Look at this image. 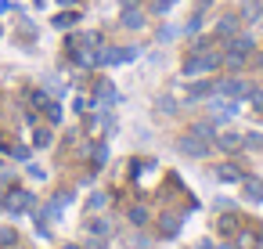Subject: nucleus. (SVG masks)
Masks as SVG:
<instances>
[{
  "mask_svg": "<svg viewBox=\"0 0 263 249\" xmlns=\"http://www.w3.org/2000/svg\"><path fill=\"white\" fill-rule=\"evenodd\" d=\"M223 65V55L216 51V47H209V51H187L184 55V62H180V76H209V73H216Z\"/></svg>",
  "mask_w": 263,
  "mask_h": 249,
  "instance_id": "f257e3e1",
  "label": "nucleus"
},
{
  "mask_svg": "<svg viewBox=\"0 0 263 249\" xmlns=\"http://www.w3.org/2000/svg\"><path fill=\"white\" fill-rule=\"evenodd\" d=\"M252 51H256V40L249 37V33H234L231 40H223V65L231 69V73H238L249 58H252Z\"/></svg>",
  "mask_w": 263,
  "mask_h": 249,
  "instance_id": "f03ea898",
  "label": "nucleus"
},
{
  "mask_svg": "<svg viewBox=\"0 0 263 249\" xmlns=\"http://www.w3.org/2000/svg\"><path fill=\"white\" fill-rule=\"evenodd\" d=\"M252 87H256V83H249V80H241V76H223V80H216V94H220V98H231V101H249Z\"/></svg>",
  "mask_w": 263,
  "mask_h": 249,
  "instance_id": "7ed1b4c3",
  "label": "nucleus"
},
{
  "mask_svg": "<svg viewBox=\"0 0 263 249\" xmlns=\"http://www.w3.org/2000/svg\"><path fill=\"white\" fill-rule=\"evenodd\" d=\"M177 148H180V155H187V159H209V155H213V141H205V137L195 134V130H187V134L177 141Z\"/></svg>",
  "mask_w": 263,
  "mask_h": 249,
  "instance_id": "20e7f679",
  "label": "nucleus"
},
{
  "mask_svg": "<svg viewBox=\"0 0 263 249\" xmlns=\"http://www.w3.org/2000/svg\"><path fill=\"white\" fill-rule=\"evenodd\" d=\"M141 51L137 47H101L98 51V69H108V65H126V62H134Z\"/></svg>",
  "mask_w": 263,
  "mask_h": 249,
  "instance_id": "39448f33",
  "label": "nucleus"
},
{
  "mask_svg": "<svg viewBox=\"0 0 263 249\" xmlns=\"http://www.w3.org/2000/svg\"><path fill=\"white\" fill-rule=\"evenodd\" d=\"M184 220H187V209L184 213H159V220H155V235L159 238H177L180 235V227H184Z\"/></svg>",
  "mask_w": 263,
  "mask_h": 249,
  "instance_id": "423d86ee",
  "label": "nucleus"
},
{
  "mask_svg": "<svg viewBox=\"0 0 263 249\" xmlns=\"http://www.w3.org/2000/svg\"><path fill=\"white\" fill-rule=\"evenodd\" d=\"M0 206H4L8 213H26V209H33V195L26 188H11V191L0 195Z\"/></svg>",
  "mask_w": 263,
  "mask_h": 249,
  "instance_id": "0eeeda50",
  "label": "nucleus"
},
{
  "mask_svg": "<svg viewBox=\"0 0 263 249\" xmlns=\"http://www.w3.org/2000/svg\"><path fill=\"white\" fill-rule=\"evenodd\" d=\"M238 188H241V202H249V206H263V181H259L256 173H241Z\"/></svg>",
  "mask_w": 263,
  "mask_h": 249,
  "instance_id": "6e6552de",
  "label": "nucleus"
},
{
  "mask_svg": "<svg viewBox=\"0 0 263 249\" xmlns=\"http://www.w3.org/2000/svg\"><path fill=\"white\" fill-rule=\"evenodd\" d=\"M216 94V80H195L184 87V101H209Z\"/></svg>",
  "mask_w": 263,
  "mask_h": 249,
  "instance_id": "1a4fd4ad",
  "label": "nucleus"
},
{
  "mask_svg": "<svg viewBox=\"0 0 263 249\" xmlns=\"http://www.w3.org/2000/svg\"><path fill=\"white\" fill-rule=\"evenodd\" d=\"M241 173H245V170H241L238 163H231V159H227V163H216V166H213V177H216L220 184H238V181H241Z\"/></svg>",
  "mask_w": 263,
  "mask_h": 249,
  "instance_id": "9d476101",
  "label": "nucleus"
},
{
  "mask_svg": "<svg viewBox=\"0 0 263 249\" xmlns=\"http://www.w3.org/2000/svg\"><path fill=\"white\" fill-rule=\"evenodd\" d=\"M234 33H241V15H223V19L216 22V29H213L216 40H231Z\"/></svg>",
  "mask_w": 263,
  "mask_h": 249,
  "instance_id": "9b49d317",
  "label": "nucleus"
},
{
  "mask_svg": "<svg viewBox=\"0 0 263 249\" xmlns=\"http://www.w3.org/2000/svg\"><path fill=\"white\" fill-rule=\"evenodd\" d=\"M119 22H123V29H144L148 15H144V11H141V4H137V8H123Z\"/></svg>",
  "mask_w": 263,
  "mask_h": 249,
  "instance_id": "f8f14e48",
  "label": "nucleus"
},
{
  "mask_svg": "<svg viewBox=\"0 0 263 249\" xmlns=\"http://www.w3.org/2000/svg\"><path fill=\"white\" fill-rule=\"evenodd\" d=\"M216 148L234 155V152L241 148V134H238V130H223V134H220V130H216Z\"/></svg>",
  "mask_w": 263,
  "mask_h": 249,
  "instance_id": "ddd939ff",
  "label": "nucleus"
},
{
  "mask_svg": "<svg viewBox=\"0 0 263 249\" xmlns=\"http://www.w3.org/2000/svg\"><path fill=\"white\" fill-rule=\"evenodd\" d=\"M205 4H209V0H202V4L195 8V15H191L187 26H184V37H198V29H202V22H205Z\"/></svg>",
  "mask_w": 263,
  "mask_h": 249,
  "instance_id": "4468645a",
  "label": "nucleus"
},
{
  "mask_svg": "<svg viewBox=\"0 0 263 249\" xmlns=\"http://www.w3.org/2000/svg\"><path fill=\"white\" fill-rule=\"evenodd\" d=\"M241 22H256L263 15V0H241V8H238Z\"/></svg>",
  "mask_w": 263,
  "mask_h": 249,
  "instance_id": "2eb2a0df",
  "label": "nucleus"
},
{
  "mask_svg": "<svg viewBox=\"0 0 263 249\" xmlns=\"http://www.w3.org/2000/svg\"><path fill=\"white\" fill-rule=\"evenodd\" d=\"M216 231H220V235H227V238H231V235H238V217H234V209H231V213H220Z\"/></svg>",
  "mask_w": 263,
  "mask_h": 249,
  "instance_id": "dca6fc26",
  "label": "nucleus"
},
{
  "mask_svg": "<svg viewBox=\"0 0 263 249\" xmlns=\"http://www.w3.org/2000/svg\"><path fill=\"white\" fill-rule=\"evenodd\" d=\"M241 148H249V152H263V134H259V130L241 134Z\"/></svg>",
  "mask_w": 263,
  "mask_h": 249,
  "instance_id": "f3484780",
  "label": "nucleus"
},
{
  "mask_svg": "<svg viewBox=\"0 0 263 249\" xmlns=\"http://www.w3.org/2000/svg\"><path fill=\"white\" fill-rule=\"evenodd\" d=\"M80 22V11H62V15H54V29H72Z\"/></svg>",
  "mask_w": 263,
  "mask_h": 249,
  "instance_id": "a211bd4d",
  "label": "nucleus"
},
{
  "mask_svg": "<svg viewBox=\"0 0 263 249\" xmlns=\"http://www.w3.org/2000/svg\"><path fill=\"white\" fill-rule=\"evenodd\" d=\"M105 163H108V145H94V148H90V166L101 170Z\"/></svg>",
  "mask_w": 263,
  "mask_h": 249,
  "instance_id": "6ab92c4d",
  "label": "nucleus"
},
{
  "mask_svg": "<svg viewBox=\"0 0 263 249\" xmlns=\"http://www.w3.org/2000/svg\"><path fill=\"white\" fill-rule=\"evenodd\" d=\"M126 217H130V224H137V227H144V224L152 220V217H148V206H130Z\"/></svg>",
  "mask_w": 263,
  "mask_h": 249,
  "instance_id": "aec40b11",
  "label": "nucleus"
},
{
  "mask_svg": "<svg viewBox=\"0 0 263 249\" xmlns=\"http://www.w3.org/2000/svg\"><path fill=\"white\" fill-rule=\"evenodd\" d=\"M94 101H116V87L101 80V83L94 87Z\"/></svg>",
  "mask_w": 263,
  "mask_h": 249,
  "instance_id": "412c9836",
  "label": "nucleus"
},
{
  "mask_svg": "<svg viewBox=\"0 0 263 249\" xmlns=\"http://www.w3.org/2000/svg\"><path fill=\"white\" fill-rule=\"evenodd\" d=\"M173 8H177V0H152V4H148L152 15H170Z\"/></svg>",
  "mask_w": 263,
  "mask_h": 249,
  "instance_id": "4be33fe9",
  "label": "nucleus"
},
{
  "mask_svg": "<svg viewBox=\"0 0 263 249\" xmlns=\"http://www.w3.org/2000/svg\"><path fill=\"white\" fill-rule=\"evenodd\" d=\"M105 206H108V195H105V191H94V195H90V202H87V209H90V213H101Z\"/></svg>",
  "mask_w": 263,
  "mask_h": 249,
  "instance_id": "5701e85b",
  "label": "nucleus"
},
{
  "mask_svg": "<svg viewBox=\"0 0 263 249\" xmlns=\"http://www.w3.org/2000/svg\"><path fill=\"white\" fill-rule=\"evenodd\" d=\"M29 105H33V109H47V105H51V98H47L44 91H29Z\"/></svg>",
  "mask_w": 263,
  "mask_h": 249,
  "instance_id": "b1692460",
  "label": "nucleus"
},
{
  "mask_svg": "<svg viewBox=\"0 0 263 249\" xmlns=\"http://www.w3.org/2000/svg\"><path fill=\"white\" fill-rule=\"evenodd\" d=\"M51 137H54V134H51L47 127H40V130L33 134V145H36V148H47V145H51Z\"/></svg>",
  "mask_w": 263,
  "mask_h": 249,
  "instance_id": "393cba45",
  "label": "nucleus"
},
{
  "mask_svg": "<svg viewBox=\"0 0 263 249\" xmlns=\"http://www.w3.org/2000/svg\"><path fill=\"white\" fill-rule=\"evenodd\" d=\"M249 105L263 116V87H252V94H249Z\"/></svg>",
  "mask_w": 263,
  "mask_h": 249,
  "instance_id": "a878e982",
  "label": "nucleus"
},
{
  "mask_svg": "<svg viewBox=\"0 0 263 249\" xmlns=\"http://www.w3.org/2000/svg\"><path fill=\"white\" fill-rule=\"evenodd\" d=\"M173 37H177V26H162V29L155 33V40H159V44H170Z\"/></svg>",
  "mask_w": 263,
  "mask_h": 249,
  "instance_id": "bb28decb",
  "label": "nucleus"
},
{
  "mask_svg": "<svg viewBox=\"0 0 263 249\" xmlns=\"http://www.w3.org/2000/svg\"><path fill=\"white\" fill-rule=\"evenodd\" d=\"M213 209H216V213H231V209H234V202H231V199H223V195H216V199H213Z\"/></svg>",
  "mask_w": 263,
  "mask_h": 249,
  "instance_id": "cd10ccee",
  "label": "nucleus"
},
{
  "mask_svg": "<svg viewBox=\"0 0 263 249\" xmlns=\"http://www.w3.org/2000/svg\"><path fill=\"white\" fill-rule=\"evenodd\" d=\"M15 242H18L15 227H0V245H15Z\"/></svg>",
  "mask_w": 263,
  "mask_h": 249,
  "instance_id": "c85d7f7f",
  "label": "nucleus"
},
{
  "mask_svg": "<svg viewBox=\"0 0 263 249\" xmlns=\"http://www.w3.org/2000/svg\"><path fill=\"white\" fill-rule=\"evenodd\" d=\"M90 235H94V238H105V235H108V224H105V220H90Z\"/></svg>",
  "mask_w": 263,
  "mask_h": 249,
  "instance_id": "c756f323",
  "label": "nucleus"
},
{
  "mask_svg": "<svg viewBox=\"0 0 263 249\" xmlns=\"http://www.w3.org/2000/svg\"><path fill=\"white\" fill-rule=\"evenodd\" d=\"M44 116H47L51 123H58V119H62V109H58V101H51V105L44 109Z\"/></svg>",
  "mask_w": 263,
  "mask_h": 249,
  "instance_id": "7c9ffc66",
  "label": "nucleus"
},
{
  "mask_svg": "<svg viewBox=\"0 0 263 249\" xmlns=\"http://www.w3.org/2000/svg\"><path fill=\"white\" fill-rule=\"evenodd\" d=\"M173 109H177L173 98H159V112H173Z\"/></svg>",
  "mask_w": 263,
  "mask_h": 249,
  "instance_id": "2f4dec72",
  "label": "nucleus"
},
{
  "mask_svg": "<svg viewBox=\"0 0 263 249\" xmlns=\"http://www.w3.org/2000/svg\"><path fill=\"white\" fill-rule=\"evenodd\" d=\"M11 155H15V159H29V148H22V145H18V148H11Z\"/></svg>",
  "mask_w": 263,
  "mask_h": 249,
  "instance_id": "473e14b6",
  "label": "nucleus"
},
{
  "mask_svg": "<svg viewBox=\"0 0 263 249\" xmlns=\"http://www.w3.org/2000/svg\"><path fill=\"white\" fill-rule=\"evenodd\" d=\"M58 4H62V8H72V4H76V0H58Z\"/></svg>",
  "mask_w": 263,
  "mask_h": 249,
  "instance_id": "72a5a7b5",
  "label": "nucleus"
},
{
  "mask_svg": "<svg viewBox=\"0 0 263 249\" xmlns=\"http://www.w3.org/2000/svg\"><path fill=\"white\" fill-rule=\"evenodd\" d=\"M220 249H238V245H234V242H227V245H220Z\"/></svg>",
  "mask_w": 263,
  "mask_h": 249,
  "instance_id": "f704fd0d",
  "label": "nucleus"
},
{
  "mask_svg": "<svg viewBox=\"0 0 263 249\" xmlns=\"http://www.w3.org/2000/svg\"><path fill=\"white\" fill-rule=\"evenodd\" d=\"M65 249H80V245H65Z\"/></svg>",
  "mask_w": 263,
  "mask_h": 249,
  "instance_id": "c9c22d12",
  "label": "nucleus"
},
{
  "mask_svg": "<svg viewBox=\"0 0 263 249\" xmlns=\"http://www.w3.org/2000/svg\"><path fill=\"white\" fill-rule=\"evenodd\" d=\"M259 69H263V58H259Z\"/></svg>",
  "mask_w": 263,
  "mask_h": 249,
  "instance_id": "e433bc0d",
  "label": "nucleus"
},
{
  "mask_svg": "<svg viewBox=\"0 0 263 249\" xmlns=\"http://www.w3.org/2000/svg\"><path fill=\"white\" fill-rule=\"evenodd\" d=\"M0 170H4V163H0Z\"/></svg>",
  "mask_w": 263,
  "mask_h": 249,
  "instance_id": "4c0bfd02",
  "label": "nucleus"
}]
</instances>
